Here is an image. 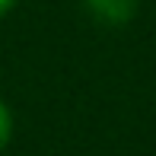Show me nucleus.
<instances>
[{"instance_id": "nucleus-2", "label": "nucleus", "mask_w": 156, "mask_h": 156, "mask_svg": "<svg viewBox=\"0 0 156 156\" xmlns=\"http://www.w3.org/2000/svg\"><path fill=\"white\" fill-rule=\"evenodd\" d=\"M10 134H13V115L6 108V102L0 99V150L10 144Z\"/></svg>"}, {"instance_id": "nucleus-1", "label": "nucleus", "mask_w": 156, "mask_h": 156, "mask_svg": "<svg viewBox=\"0 0 156 156\" xmlns=\"http://www.w3.org/2000/svg\"><path fill=\"white\" fill-rule=\"evenodd\" d=\"M86 10L102 26H127L137 13V0H86Z\"/></svg>"}, {"instance_id": "nucleus-3", "label": "nucleus", "mask_w": 156, "mask_h": 156, "mask_svg": "<svg viewBox=\"0 0 156 156\" xmlns=\"http://www.w3.org/2000/svg\"><path fill=\"white\" fill-rule=\"evenodd\" d=\"M13 3H16V0H0V16H3V13H6V10H10V6H13Z\"/></svg>"}]
</instances>
